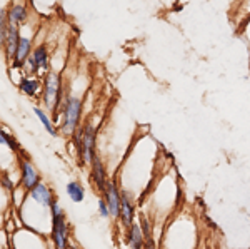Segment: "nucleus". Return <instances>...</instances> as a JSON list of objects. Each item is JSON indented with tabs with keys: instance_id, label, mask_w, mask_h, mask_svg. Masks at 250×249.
Wrapping results in <instances>:
<instances>
[{
	"instance_id": "3",
	"label": "nucleus",
	"mask_w": 250,
	"mask_h": 249,
	"mask_svg": "<svg viewBox=\"0 0 250 249\" xmlns=\"http://www.w3.org/2000/svg\"><path fill=\"white\" fill-rule=\"evenodd\" d=\"M52 241L55 249H67L68 248V226L65 216H55L52 218Z\"/></svg>"
},
{
	"instance_id": "8",
	"label": "nucleus",
	"mask_w": 250,
	"mask_h": 249,
	"mask_svg": "<svg viewBox=\"0 0 250 249\" xmlns=\"http://www.w3.org/2000/svg\"><path fill=\"white\" fill-rule=\"evenodd\" d=\"M29 192H30V199L34 201V203H37L39 206H42V207H50V204L54 203V199H55L52 189L43 182H39L37 186H35L34 189L29 191Z\"/></svg>"
},
{
	"instance_id": "20",
	"label": "nucleus",
	"mask_w": 250,
	"mask_h": 249,
	"mask_svg": "<svg viewBox=\"0 0 250 249\" xmlns=\"http://www.w3.org/2000/svg\"><path fill=\"white\" fill-rule=\"evenodd\" d=\"M0 137H2V144H7V146H9L12 151H17V144L12 140V137H10L9 134H5V131L0 132Z\"/></svg>"
},
{
	"instance_id": "11",
	"label": "nucleus",
	"mask_w": 250,
	"mask_h": 249,
	"mask_svg": "<svg viewBox=\"0 0 250 249\" xmlns=\"http://www.w3.org/2000/svg\"><path fill=\"white\" fill-rule=\"evenodd\" d=\"M119 221L122 223V226L125 227V229L134 224V206H132V203L128 201L125 192H122V209H120Z\"/></svg>"
},
{
	"instance_id": "16",
	"label": "nucleus",
	"mask_w": 250,
	"mask_h": 249,
	"mask_svg": "<svg viewBox=\"0 0 250 249\" xmlns=\"http://www.w3.org/2000/svg\"><path fill=\"white\" fill-rule=\"evenodd\" d=\"M27 19V10L23 5H14L12 7V10L9 12V22L14 23V25H17V23L23 22V20Z\"/></svg>"
},
{
	"instance_id": "19",
	"label": "nucleus",
	"mask_w": 250,
	"mask_h": 249,
	"mask_svg": "<svg viewBox=\"0 0 250 249\" xmlns=\"http://www.w3.org/2000/svg\"><path fill=\"white\" fill-rule=\"evenodd\" d=\"M99 212H100V216H102L104 219H107V218H110V209H108V206H107V203H105V199H99Z\"/></svg>"
},
{
	"instance_id": "21",
	"label": "nucleus",
	"mask_w": 250,
	"mask_h": 249,
	"mask_svg": "<svg viewBox=\"0 0 250 249\" xmlns=\"http://www.w3.org/2000/svg\"><path fill=\"white\" fill-rule=\"evenodd\" d=\"M2 184H3V187H7L9 191H14V189H15L14 184L10 182V179L7 178V176H3V178H2Z\"/></svg>"
},
{
	"instance_id": "1",
	"label": "nucleus",
	"mask_w": 250,
	"mask_h": 249,
	"mask_svg": "<svg viewBox=\"0 0 250 249\" xmlns=\"http://www.w3.org/2000/svg\"><path fill=\"white\" fill-rule=\"evenodd\" d=\"M80 114H82V102L77 97H68L65 109H63V124L62 131L68 136H74L80 122Z\"/></svg>"
},
{
	"instance_id": "12",
	"label": "nucleus",
	"mask_w": 250,
	"mask_h": 249,
	"mask_svg": "<svg viewBox=\"0 0 250 249\" xmlns=\"http://www.w3.org/2000/svg\"><path fill=\"white\" fill-rule=\"evenodd\" d=\"M30 49H32L30 39L20 37V42H19V47H17V54H15V57H14L15 59V67H22V64L29 59Z\"/></svg>"
},
{
	"instance_id": "18",
	"label": "nucleus",
	"mask_w": 250,
	"mask_h": 249,
	"mask_svg": "<svg viewBox=\"0 0 250 249\" xmlns=\"http://www.w3.org/2000/svg\"><path fill=\"white\" fill-rule=\"evenodd\" d=\"M50 216L52 218H55V216H63V209H62V206L59 204V201H57V198L54 199V203L50 204Z\"/></svg>"
},
{
	"instance_id": "4",
	"label": "nucleus",
	"mask_w": 250,
	"mask_h": 249,
	"mask_svg": "<svg viewBox=\"0 0 250 249\" xmlns=\"http://www.w3.org/2000/svg\"><path fill=\"white\" fill-rule=\"evenodd\" d=\"M95 137L97 132L92 124H87L83 127V142H82V154H80V162L90 166L92 160L95 159Z\"/></svg>"
},
{
	"instance_id": "10",
	"label": "nucleus",
	"mask_w": 250,
	"mask_h": 249,
	"mask_svg": "<svg viewBox=\"0 0 250 249\" xmlns=\"http://www.w3.org/2000/svg\"><path fill=\"white\" fill-rule=\"evenodd\" d=\"M19 42H20V35H19L17 25L10 23L9 32H7V39H5V42H3V45H5V54H7V57H9V59L15 57V54H17Z\"/></svg>"
},
{
	"instance_id": "2",
	"label": "nucleus",
	"mask_w": 250,
	"mask_h": 249,
	"mask_svg": "<svg viewBox=\"0 0 250 249\" xmlns=\"http://www.w3.org/2000/svg\"><path fill=\"white\" fill-rule=\"evenodd\" d=\"M62 97V79L57 72H50L45 79V94H43V104L47 109L55 111Z\"/></svg>"
},
{
	"instance_id": "14",
	"label": "nucleus",
	"mask_w": 250,
	"mask_h": 249,
	"mask_svg": "<svg viewBox=\"0 0 250 249\" xmlns=\"http://www.w3.org/2000/svg\"><path fill=\"white\" fill-rule=\"evenodd\" d=\"M32 59H34V64H35V67H37V70L47 69L48 55H47V49L43 45H39L37 49L34 50V55H32Z\"/></svg>"
},
{
	"instance_id": "17",
	"label": "nucleus",
	"mask_w": 250,
	"mask_h": 249,
	"mask_svg": "<svg viewBox=\"0 0 250 249\" xmlns=\"http://www.w3.org/2000/svg\"><path fill=\"white\" fill-rule=\"evenodd\" d=\"M34 112L37 114V117L40 119V122L43 124V127H45V131L48 132L50 136H57V129H55V126L52 124V120L48 119V115L43 112L42 109H39V107H34Z\"/></svg>"
},
{
	"instance_id": "22",
	"label": "nucleus",
	"mask_w": 250,
	"mask_h": 249,
	"mask_svg": "<svg viewBox=\"0 0 250 249\" xmlns=\"http://www.w3.org/2000/svg\"><path fill=\"white\" fill-rule=\"evenodd\" d=\"M144 249H155V244H154V239H145V246Z\"/></svg>"
},
{
	"instance_id": "6",
	"label": "nucleus",
	"mask_w": 250,
	"mask_h": 249,
	"mask_svg": "<svg viewBox=\"0 0 250 249\" xmlns=\"http://www.w3.org/2000/svg\"><path fill=\"white\" fill-rule=\"evenodd\" d=\"M19 169H20V184L25 191H32L40 182V176L35 166L29 159H20L19 160Z\"/></svg>"
},
{
	"instance_id": "13",
	"label": "nucleus",
	"mask_w": 250,
	"mask_h": 249,
	"mask_svg": "<svg viewBox=\"0 0 250 249\" xmlns=\"http://www.w3.org/2000/svg\"><path fill=\"white\" fill-rule=\"evenodd\" d=\"M67 196L70 198V201L74 203H82L85 199V191H83V186L77 181H72V182L67 184Z\"/></svg>"
},
{
	"instance_id": "9",
	"label": "nucleus",
	"mask_w": 250,
	"mask_h": 249,
	"mask_svg": "<svg viewBox=\"0 0 250 249\" xmlns=\"http://www.w3.org/2000/svg\"><path fill=\"white\" fill-rule=\"evenodd\" d=\"M127 244L130 249H144L145 246V234L142 231V226L140 224H132L130 227H127Z\"/></svg>"
},
{
	"instance_id": "5",
	"label": "nucleus",
	"mask_w": 250,
	"mask_h": 249,
	"mask_svg": "<svg viewBox=\"0 0 250 249\" xmlns=\"http://www.w3.org/2000/svg\"><path fill=\"white\" fill-rule=\"evenodd\" d=\"M102 194H104V199H105L108 209H110L112 218L119 219L120 218V209H122V192H120L115 181H108L107 189L104 191Z\"/></svg>"
},
{
	"instance_id": "7",
	"label": "nucleus",
	"mask_w": 250,
	"mask_h": 249,
	"mask_svg": "<svg viewBox=\"0 0 250 249\" xmlns=\"http://www.w3.org/2000/svg\"><path fill=\"white\" fill-rule=\"evenodd\" d=\"M90 178L99 192H104L107 189V184H108L107 171H105V166H104V162L100 160L99 156H95V159L92 160V164H90Z\"/></svg>"
},
{
	"instance_id": "15",
	"label": "nucleus",
	"mask_w": 250,
	"mask_h": 249,
	"mask_svg": "<svg viewBox=\"0 0 250 249\" xmlns=\"http://www.w3.org/2000/svg\"><path fill=\"white\" fill-rule=\"evenodd\" d=\"M40 89V82L37 79H22L20 80V91L27 95H35Z\"/></svg>"
},
{
	"instance_id": "23",
	"label": "nucleus",
	"mask_w": 250,
	"mask_h": 249,
	"mask_svg": "<svg viewBox=\"0 0 250 249\" xmlns=\"http://www.w3.org/2000/svg\"><path fill=\"white\" fill-rule=\"evenodd\" d=\"M67 249H79L77 246H74V244H68V248Z\"/></svg>"
}]
</instances>
